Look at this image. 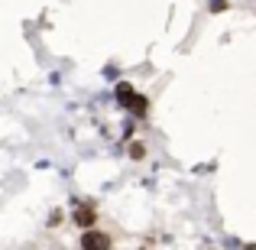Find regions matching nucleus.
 <instances>
[{"mask_svg":"<svg viewBox=\"0 0 256 250\" xmlns=\"http://www.w3.org/2000/svg\"><path fill=\"white\" fill-rule=\"evenodd\" d=\"M82 250H110V234L98 231V227H88L82 234Z\"/></svg>","mask_w":256,"mask_h":250,"instance_id":"f257e3e1","label":"nucleus"},{"mask_svg":"<svg viewBox=\"0 0 256 250\" xmlns=\"http://www.w3.org/2000/svg\"><path fill=\"white\" fill-rule=\"evenodd\" d=\"M72 221H75L82 231H88V227H94V221H98V211H94V205H88V201H75Z\"/></svg>","mask_w":256,"mask_h":250,"instance_id":"f03ea898","label":"nucleus"},{"mask_svg":"<svg viewBox=\"0 0 256 250\" xmlns=\"http://www.w3.org/2000/svg\"><path fill=\"white\" fill-rule=\"evenodd\" d=\"M126 111H130V114H136V117H143V114L150 111V101H146L143 94H133V101L126 104Z\"/></svg>","mask_w":256,"mask_h":250,"instance_id":"7ed1b4c3","label":"nucleus"},{"mask_svg":"<svg viewBox=\"0 0 256 250\" xmlns=\"http://www.w3.org/2000/svg\"><path fill=\"white\" fill-rule=\"evenodd\" d=\"M114 94H117V104H130V101H133V94H136V91H133V85H126V82H120L117 85V91H114Z\"/></svg>","mask_w":256,"mask_h":250,"instance_id":"20e7f679","label":"nucleus"},{"mask_svg":"<svg viewBox=\"0 0 256 250\" xmlns=\"http://www.w3.org/2000/svg\"><path fill=\"white\" fill-rule=\"evenodd\" d=\"M227 7H230L227 0H208V10H211V13H224Z\"/></svg>","mask_w":256,"mask_h":250,"instance_id":"39448f33","label":"nucleus"},{"mask_svg":"<svg viewBox=\"0 0 256 250\" xmlns=\"http://www.w3.org/2000/svg\"><path fill=\"white\" fill-rule=\"evenodd\" d=\"M146 156V146L143 143H130V159H143Z\"/></svg>","mask_w":256,"mask_h":250,"instance_id":"423d86ee","label":"nucleus"},{"mask_svg":"<svg viewBox=\"0 0 256 250\" xmlns=\"http://www.w3.org/2000/svg\"><path fill=\"white\" fill-rule=\"evenodd\" d=\"M244 250H256V244H246V247H244Z\"/></svg>","mask_w":256,"mask_h":250,"instance_id":"0eeeda50","label":"nucleus"}]
</instances>
